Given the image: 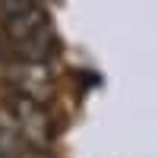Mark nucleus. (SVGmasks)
Instances as JSON below:
<instances>
[{
	"label": "nucleus",
	"mask_w": 158,
	"mask_h": 158,
	"mask_svg": "<svg viewBox=\"0 0 158 158\" xmlns=\"http://www.w3.org/2000/svg\"><path fill=\"white\" fill-rule=\"evenodd\" d=\"M6 79L13 85V95H22L29 101H38V104H48L54 98V76H51L48 63L13 60L6 67Z\"/></svg>",
	"instance_id": "2"
},
{
	"label": "nucleus",
	"mask_w": 158,
	"mask_h": 158,
	"mask_svg": "<svg viewBox=\"0 0 158 158\" xmlns=\"http://www.w3.org/2000/svg\"><path fill=\"white\" fill-rule=\"evenodd\" d=\"M25 142L16 130V120H13L10 108H0V158H22Z\"/></svg>",
	"instance_id": "4"
},
{
	"label": "nucleus",
	"mask_w": 158,
	"mask_h": 158,
	"mask_svg": "<svg viewBox=\"0 0 158 158\" xmlns=\"http://www.w3.org/2000/svg\"><path fill=\"white\" fill-rule=\"evenodd\" d=\"M10 114L16 120V130L25 142V149H51L54 142V127H51V117L44 111V104L29 101L22 95H13L10 98Z\"/></svg>",
	"instance_id": "1"
},
{
	"label": "nucleus",
	"mask_w": 158,
	"mask_h": 158,
	"mask_svg": "<svg viewBox=\"0 0 158 158\" xmlns=\"http://www.w3.org/2000/svg\"><path fill=\"white\" fill-rule=\"evenodd\" d=\"M0 29H3L6 41L13 48H19V44L29 41V38H35V35H41L44 29H51V19H48V13L38 6V3H32V6H25L19 13H13Z\"/></svg>",
	"instance_id": "3"
}]
</instances>
